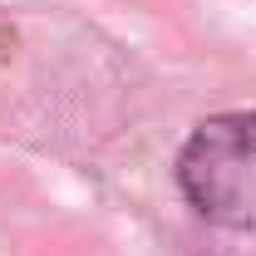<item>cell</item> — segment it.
Here are the masks:
<instances>
[{
  "label": "cell",
  "instance_id": "obj_1",
  "mask_svg": "<svg viewBox=\"0 0 256 256\" xmlns=\"http://www.w3.org/2000/svg\"><path fill=\"white\" fill-rule=\"evenodd\" d=\"M178 188L207 222L256 236V114H222L178 153Z\"/></svg>",
  "mask_w": 256,
  "mask_h": 256
}]
</instances>
